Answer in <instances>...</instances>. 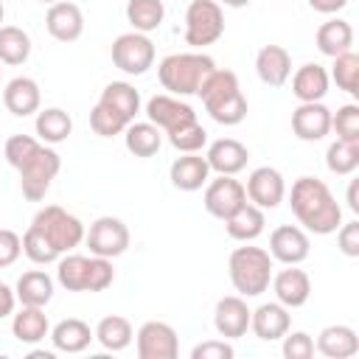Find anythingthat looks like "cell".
Returning a JSON list of instances; mask_svg holds the SVG:
<instances>
[{
	"label": "cell",
	"instance_id": "obj_17",
	"mask_svg": "<svg viewBox=\"0 0 359 359\" xmlns=\"http://www.w3.org/2000/svg\"><path fill=\"white\" fill-rule=\"evenodd\" d=\"M272 292L278 297L280 306L286 309H300L306 306L309 294H311V280L303 269H297V264H286V269H280L278 275H272Z\"/></svg>",
	"mask_w": 359,
	"mask_h": 359
},
{
	"label": "cell",
	"instance_id": "obj_7",
	"mask_svg": "<svg viewBox=\"0 0 359 359\" xmlns=\"http://www.w3.org/2000/svg\"><path fill=\"white\" fill-rule=\"evenodd\" d=\"M224 34V11L216 0H191L185 11V42L191 48L213 45Z\"/></svg>",
	"mask_w": 359,
	"mask_h": 359
},
{
	"label": "cell",
	"instance_id": "obj_22",
	"mask_svg": "<svg viewBox=\"0 0 359 359\" xmlns=\"http://www.w3.org/2000/svg\"><path fill=\"white\" fill-rule=\"evenodd\" d=\"M39 101H42L39 84H36L34 79H28V76L11 79V81L6 84V90H3V104H6V109H8L11 115H17V118H25V115L36 112V109H39Z\"/></svg>",
	"mask_w": 359,
	"mask_h": 359
},
{
	"label": "cell",
	"instance_id": "obj_47",
	"mask_svg": "<svg viewBox=\"0 0 359 359\" xmlns=\"http://www.w3.org/2000/svg\"><path fill=\"white\" fill-rule=\"evenodd\" d=\"M22 252V238L8 230V227H0V269L3 266H11Z\"/></svg>",
	"mask_w": 359,
	"mask_h": 359
},
{
	"label": "cell",
	"instance_id": "obj_28",
	"mask_svg": "<svg viewBox=\"0 0 359 359\" xmlns=\"http://www.w3.org/2000/svg\"><path fill=\"white\" fill-rule=\"evenodd\" d=\"M264 224H266L264 210L258 205H252V202H244L236 213H230L224 219V230L236 241H255L264 233Z\"/></svg>",
	"mask_w": 359,
	"mask_h": 359
},
{
	"label": "cell",
	"instance_id": "obj_1",
	"mask_svg": "<svg viewBox=\"0 0 359 359\" xmlns=\"http://www.w3.org/2000/svg\"><path fill=\"white\" fill-rule=\"evenodd\" d=\"M289 205H292V213L297 216V222L317 236L337 233V227L342 224L339 202L334 199L331 188L317 177H297L292 182Z\"/></svg>",
	"mask_w": 359,
	"mask_h": 359
},
{
	"label": "cell",
	"instance_id": "obj_56",
	"mask_svg": "<svg viewBox=\"0 0 359 359\" xmlns=\"http://www.w3.org/2000/svg\"><path fill=\"white\" fill-rule=\"evenodd\" d=\"M0 73H3V67H0Z\"/></svg>",
	"mask_w": 359,
	"mask_h": 359
},
{
	"label": "cell",
	"instance_id": "obj_26",
	"mask_svg": "<svg viewBox=\"0 0 359 359\" xmlns=\"http://www.w3.org/2000/svg\"><path fill=\"white\" fill-rule=\"evenodd\" d=\"M314 348L328 359H351L359 351V337L351 325H325Z\"/></svg>",
	"mask_w": 359,
	"mask_h": 359
},
{
	"label": "cell",
	"instance_id": "obj_55",
	"mask_svg": "<svg viewBox=\"0 0 359 359\" xmlns=\"http://www.w3.org/2000/svg\"><path fill=\"white\" fill-rule=\"evenodd\" d=\"M39 3H45V6H53V3H59V0H39Z\"/></svg>",
	"mask_w": 359,
	"mask_h": 359
},
{
	"label": "cell",
	"instance_id": "obj_2",
	"mask_svg": "<svg viewBox=\"0 0 359 359\" xmlns=\"http://www.w3.org/2000/svg\"><path fill=\"white\" fill-rule=\"evenodd\" d=\"M208 109V115L216 121V123H224V126H236L247 118V98L238 87V79L233 70H213L205 84L199 87L196 93Z\"/></svg>",
	"mask_w": 359,
	"mask_h": 359
},
{
	"label": "cell",
	"instance_id": "obj_49",
	"mask_svg": "<svg viewBox=\"0 0 359 359\" xmlns=\"http://www.w3.org/2000/svg\"><path fill=\"white\" fill-rule=\"evenodd\" d=\"M14 303H17L14 289H11L8 283H3V280H0V320H3V317H8V314L14 311Z\"/></svg>",
	"mask_w": 359,
	"mask_h": 359
},
{
	"label": "cell",
	"instance_id": "obj_39",
	"mask_svg": "<svg viewBox=\"0 0 359 359\" xmlns=\"http://www.w3.org/2000/svg\"><path fill=\"white\" fill-rule=\"evenodd\" d=\"M337 81L339 90H345L348 95H356L359 93V56L353 50H345L339 56H334V67H331V76Z\"/></svg>",
	"mask_w": 359,
	"mask_h": 359
},
{
	"label": "cell",
	"instance_id": "obj_9",
	"mask_svg": "<svg viewBox=\"0 0 359 359\" xmlns=\"http://www.w3.org/2000/svg\"><path fill=\"white\" fill-rule=\"evenodd\" d=\"M84 241L93 255L118 258L129 247V227L118 216H101L90 224V230H84Z\"/></svg>",
	"mask_w": 359,
	"mask_h": 359
},
{
	"label": "cell",
	"instance_id": "obj_24",
	"mask_svg": "<svg viewBox=\"0 0 359 359\" xmlns=\"http://www.w3.org/2000/svg\"><path fill=\"white\" fill-rule=\"evenodd\" d=\"M95 339V334L90 331V325L79 317H67V320H59L53 328H50V342L56 351L62 353H81L84 348H90V342Z\"/></svg>",
	"mask_w": 359,
	"mask_h": 359
},
{
	"label": "cell",
	"instance_id": "obj_32",
	"mask_svg": "<svg viewBox=\"0 0 359 359\" xmlns=\"http://www.w3.org/2000/svg\"><path fill=\"white\" fill-rule=\"evenodd\" d=\"M101 104L112 107L115 112H121L126 121H135V115L140 112V93L129 84V81H109L101 90Z\"/></svg>",
	"mask_w": 359,
	"mask_h": 359
},
{
	"label": "cell",
	"instance_id": "obj_35",
	"mask_svg": "<svg viewBox=\"0 0 359 359\" xmlns=\"http://www.w3.org/2000/svg\"><path fill=\"white\" fill-rule=\"evenodd\" d=\"M163 17H165L163 0H129L126 3V20L132 22V31H140V34L157 31Z\"/></svg>",
	"mask_w": 359,
	"mask_h": 359
},
{
	"label": "cell",
	"instance_id": "obj_43",
	"mask_svg": "<svg viewBox=\"0 0 359 359\" xmlns=\"http://www.w3.org/2000/svg\"><path fill=\"white\" fill-rule=\"evenodd\" d=\"M331 129L337 132L339 140L359 143V107L356 104H345L337 112H331Z\"/></svg>",
	"mask_w": 359,
	"mask_h": 359
},
{
	"label": "cell",
	"instance_id": "obj_6",
	"mask_svg": "<svg viewBox=\"0 0 359 359\" xmlns=\"http://www.w3.org/2000/svg\"><path fill=\"white\" fill-rule=\"evenodd\" d=\"M31 227L42 233L59 255L70 252L73 247L84 241V224L79 222V216L67 213L59 205H45L42 210H36V216L31 219Z\"/></svg>",
	"mask_w": 359,
	"mask_h": 359
},
{
	"label": "cell",
	"instance_id": "obj_54",
	"mask_svg": "<svg viewBox=\"0 0 359 359\" xmlns=\"http://www.w3.org/2000/svg\"><path fill=\"white\" fill-rule=\"evenodd\" d=\"M3 17H6V8H3V0H0V22H3Z\"/></svg>",
	"mask_w": 359,
	"mask_h": 359
},
{
	"label": "cell",
	"instance_id": "obj_10",
	"mask_svg": "<svg viewBox=\"0 0 359 359\" xmlns=\"http://www.w3.org/2000/svg\"><path fill=\"white\" fill-rule=\"evenodd\" d=\"M135 342H137V356L140 359H177V353H180L177 331L168 323H160V320L143 323L135 334Z\"/></svg>",
	"mask_w": 359,
	"mask_h": 359
},
{
	"label": "cell",
	"instance_id": "obj_45",
	"mask_svg": "<svg viewBox=\"0 0 359 359\" xmlns=\"http://www.w3.org/2000/svg\"><path fill=\"white\" fill-rule=\"evenodd\" d=\"M283 356L286 359H311L314 356V339L306 331H286L283 337Z\"/></svg>",
	"mask_w": 359,
	"mask_h": 359
},
{
	"label": "cell",
	"instance_id": "obj_19",
	"mask_svg": "<svg viewBox=\"0 0 359 359\" xmlns=\"http://www.w3.org/2000/svg\"><path fill=\"white\" fill-rule=\"evenodd\" d=\"M289 323H292L289 309L280 306L278 300H275V303H261V306L250 314V328H252V334H255L258 339H264V342L280 339V337L289 331Z\"/></svg>",
	"mask_w": 359,
	"mask_h": 359
},
{
	"label": "cell",
	"instance_id": "obj_5",
	"mask_svg": "<svg viewBox=\"0 0 359 359\" xmlns=\"http://www.w3.org/2000/svg\"><path fill=\"white\" fill-rule=\"evenodd\" d=\"M59 168H62V157H59L50 146L39 143V146H36L20 165H17L22 196H25L28 202H39V199H45V194H48L50 182L56 180Z\"/></svg>",
	"mask_w": 359,
	"mask_h": 359
},
{
	"label": "cell",
	"instance_id": "obj_33",
	"mask_svg": "<svg viewBox=\"0 0 359 359\" xmlns=\"http://www.w3.org/2000/svg\"><path fill=\"white\" fill-rule=\"evenodd\" d=\"M34 126H36L39 140L48 143V146L67 140L70 132H73V121H70V115H67L65 109H59V107H48V109H42V112L36 115V123H34Z\"/></svg>",
	"mask_w": 359,
	"mask_h": 359
},
{
	"label": "cell",
	"instance_id": "obj_31",
	"mask_svg": "<svg viewBox=\"0 0 359 359\" xmlns=\"http://www.w3.org/2000/svg\"><path fill=\"white\" fill-rule=\"evenodd\" d=\"M126 149L135 157H151L163 146V129H157L151 121H132L126 129Z\"/></svg>",
	"mask_w": 359,
	"mask_h": 359
},
{
	"label": "cell",
	"instance_id": "obj_21",
	"mask_svg": "<svg viewBox=\"0 0 359 359\" xmlns=\"http://www.w3.org/2000/svg\"><path fill=\"white\" fill-rule=\"evenodd\" d=\"M255 73L264 84L269 87H280L286 84L289 73H292V56L283 45H264L255 56Z\"/></svg>",
	"mask_w": 359,
	"mask_h": 359
},
{
	"label": "cell",
	"instance_id": "obj_23",
	"mask_svg": "<svg viewBox=\"0 0 359 359\" xmlns=\"http://www.w3.org/2000/svg\"><path fill=\"white\" fill-rule=\"evenodd\" d=\"M168 177H171V185L180 188V191H199L210 177V165L196 151L194 154H182V157H177L171 163Z\"/></svg>",
	"mask_w": 359,
	"mask_h": 359
},
{
	"label": "cell",
	"instance_id": "obj_13",
	"mask_svg": "<svg viewBox=\"0 0 359 359\" xmlns=\"http://www.w3.org/2000/svg\"><path fill=\"white\" fill-rule=\"evenodd\" d=\"M146 118L157 129H163L168 135V132H174L180 126L196 121V112H194L191 104L180 101V95H151L146 101Z\"/></svg>",
	"mask_w": 359,
	"mask_h": 359
},
{
	"label": "cell",
	"instance_id": "obj_53",
	"mask_svg": "<svg viewBox=\"0 0 359 359\" xmlns=\"http://www.w3.org/2000/svg\"><path fill=\"white\" fill-rule=\"evenodd\" d=\"M31 359H53V353L50 351H34Z\"/></svg>",
	"mask_w": 359,
	"mask_h": 359
},
{
	"label": "cell",
	"instance_id": "obj_20",
	"mask_svg": "<svg viewBox=\"0 0 359 359\" xmlns=\"http://www.w3.org/2000/svg\"><path fill=\"white\" fill-rule=\"evenodd\" d=\"M205 160H208L210 171H219V174H230V177H233V174H238V171L247 165L250 151H247V146H244L241 140H236V137H222V140H213V143L208 146Z\"/></svg>",
	"mask_w": 359,
	"mask_h": 359
},
{
	"label": "cell",
	"instance_id": "obj_25",
	"mask_svg": "<svg viewBox=\"0 0 359 359\" xmlns=\"http://www.w3.org/2000/svg\"><path fill=\"white\" fill-rule=\"evenodd\" d=\"M328 70L317 62H309L303 67L294 70L292 76V93L294 98L303 104V101H323L325 93H328Z\"/></svg>",
	"mask_w": 359,
	"mask_h": 359
},
{
	"label": "cell",
	"instance_id": "obj_44",
	"mask_svg": "<svg viewBox=\"0 0 359 359\" xmlns=\"http://www.w3.org/2000/svg\"><path fill=\"white\" fill-rule=\"evenodd\" d=\"M112 280H115L112 261H109V258H101V255H90V266H87V292H104Z\"/></svg>",
	"mask_w": 359,
	"mask_h": 359
},
{
	"label": "cell",
	"instance_id": "obj_52",
	"mask_svg": "<svg viewBox=\"0 0 359 359\" xmlns=\"http://www.w3.org/2000/svg\"><path fill=\"white\" fill-rule=\"evenodd\" d=\"M219 3H224V6H230V8H244L250 0H219Z\"/></svg>",
	"mask_w": 359,
	"mask_h": 359
},
{
	"label": "cell",
	"instance_id": "obj_50",
	"mask_svg": "<svg viewBox=\"0 0 359 359\" xmlns=\"http://www.w3.org/2000/svg\"><path fill=\"white\" fill-rule=\"evenodd\" d=\"M309 6L314 11H320V14H337L339 8L348 6V0H309Z\"/></svg>",
	"mask_w": 359,
	"mask_h": 359
},
{
	"label": "cell",
	"instance_id": "obj_46",
	"mask_svg": "<svg viewBox=\"0 0 359 359\" xmlns=\"http://www.w3.org/2000/svg\"><path fill=\"white\" fill-rule=\"evenodd\" d=\"M233 345L227 339H205L199 345H194L191 359H233Z\"/></svg>",
	"mask_w": 359,
	"mask_h": 359
},
{
	"label": "cell",
	"instance_id": "obj_14",
	"mask_svg": "<svg viewBox=\"0 0 359 359\" xmlns=\"http://www.w3.org/2000/svg\"><path fill=\"white\" fill-rule=\"evenodd\" d=\"M309 250H311V241H309L306 230H300L297 224H280L269 236V255H272V261L303 264L309 258Z\"/></svg>",
	"mask_w": 359,
	"mask_h": 359
},
{
	"label": "cell",
	"instance_id": "obj_36",
	"mask_svg": "<svg viewBox=\"0 0 359 359\" xmlns=\"http://www.w3.org/2000/svg\"><path fill=\"white\" fill-rule=\"evenodd\" d=\"M31 56V36L17 25H0V62L22 65Z\"/></svg>",
	"mask_w": 359,
	"mask_h": 359
},
{
	"label": "cell",
	"instance_id": "obj_37",
	"mask_svg": "<svg viewBox=\"0 0 359 359\" xmlns=\"http://www.w3.org/2000/svg\"><path fill=\"white\" fill-rule=\"evenodd\" d=\"M87 266H90V255L67 252L56 264V280L67 292H87Z\"/></svg>",
	"mask_w": 359,
	"mask_h": 359
},
{
	"label": "cell",
	"instance_id": "obj_12",
	"mask_svg": "<svg viewBox=\"0 0 359 359\" xmlns=\"http://www.w3.org/2000/svg\"><path fill=\"white\" fill-rule=\"evenodd\" d=\"M244 191H247V199H250L252 205H258L261 210H266V208L272 210V208H278V205L283 202V196H286V182H283V174H280L278 168H272V165H258V168L250 174Z\"/></svg>",
	"mask_w": 359,
	"mask_h": 359
},
{
	"label": "cell",
	"instance_id": "obj_34",
	"mask_svg": "<svg viewBox=\"0 0 359 359\" xmlns=\"http://www.w3.org/2000/svg\"><path fill=\"white\" fill-rule=\"evenodd\" d=\"M93 334H95V339L101 342L104 351H123V348H129V342H132V337H135L132 323H129L126 317H121V314L104 317V320L95 325Z\"/></svg>",
	"mask_w": 359,
	"mask_h": 359
},
{
	"label": "cell",
	"instance_id": "obj_18",
	"mask_svg": "<svg viewBox=\"0 0 359 359\" xmlns=\"http://www.w3.org/2000/svg\"><path fill=\"white\" fill-rule=\"evenodd\" d=\"M45 28H48V34H50L53 39H59V42H76V39L81 36V31H84V14H81V8H79L76 3L59 0V3H53V6L48 8V14H45Z\"/></svg>",
	"mask_w": 359,
	"mask_h": 359
},
{
	"label": "cell",
	"instance_id": "obj_16",
	"mask_svg": "<svg viewBox=\"0 0 359 359\" xmlns=\"http://www.w3.org/2000/svg\"><path fill=\"white\" fill-rule=\"evenodd\" d=\"M250 306L241 294H227L216 303V311H213V325L216 331L224 337V339H238L247 334L250 328Z\"/></svg>",
	"mask_w": 359,
	"mask_h": 359
},
{
	"label": "cell",
	"instance_id": "obj_30",
	"mask_svg": "<svg viewBox=\"0 0 359 359\" xmlns=\"http://www.w3.org/2000/svg\"><path fill=\"white\" fill-rule=\"evenodd\" d=\"M314 42H317V50L320 53H325V56L334 59V56L351 50V45H353V28H351V22H345L339 17L337 20H328V22H323L317 28Z\"/></svg>",
	"mask_w": 359,
	"mask_h": 359
},
{
	"label": "cell",
	"instance_id": "obj_38",
	"mask_svg": "<svg viewBox=\"0 0 359 359\" xmlns=\"http://www.w3.org/2000/svg\"><path fill=\"white\" fill-rule=\"evenodd\" d=\"M325 165H328L331 174H339V177L353 174L356 165H359V143H353V140H339V137H337V140L328 146V151H325Z\"/></svg>",
	"mask_w": 359,
	"mask_h": 359
},
{
	"label": "cell",
	"instance_id": "obj_27",
	"mask_svg": "<svg viewBox=\"0 0 359 359\" xmlns=\"http://www.w3.org/2000/svg\"><path fill=\"white\" fill-rule=\"evenodd\" d=\"M11 334L22 345H36L50 334V323L39 306H22L11 320Z\"/></svg>",
	"mask_w": 359,
	"mask_h": 359
},
{
	"label": "cell",
	"instance_id": "obj_8",
	"mask_svg": "<svg viewBox=\"0 0 359 359\" xmlns=\"http://www.w3.org/2000/svg\"><path fill=\"white\" fill-rule=\"evenodd\" d=\"M112 65L126 76H143L154 65V42L140 31H126L112 42Z\"/></svg>",
	"mask_w": 359,
	"mask_h": 359
},
{
	"label": "cell",
	"instance_id": "obj_15",
	"mask_svg": "<svg viewBox=\"0 0 359 359\" xmlns=\"http://www.w3.org/2000/svg\"><path fill=\"white\" fill-rule=\"evenodd\" d=\"M292 132L306 143L323 140L331 132V109L323 101H303L292 112Z\"/></svg>",
	"mask_w": 359,
	"mask_h": 359
},
{
	"label": "cell",
	"instance_id": "obj_4",
	"mask_svg": "<svg viewBox=\"0 0 359 359\" xmlns=\"http://www.w3.org/2000/svg\"><path fill=\"white\" fill-rule=\"evenodd\" d=\"M230 283L241 297H258L272 280V255L261 247H236L227 261Z\"/></svg>",
	"mask_w": 359,
	"mask_h": 359
},
{
	"label": "cell",
	"instance_id": "obj_42",
	"mask_svg": "<svg viewBox=\"0 0 359 359\" xmlns=\"http://www.w3.org/2000/svg\"><path fill=\"white\" fill-rule=\"evenodd\" d=\"M22 252H25L34 264H53V261L62 258V255L50 247V241H48L42 233H36L31 224H28V230H25V236H22Z\"/></svg>",
	"mask_w": 359,
	"mask_h": 359
},
{
	"label": "cell",
	"instance_id": "obj_48",
	"mask_svg": "<svg viewBox=\"0 0 359 359\" xmlns=\"http://www.w3.org/2000/svg\"><path fill=\"white\" fill-rule=\"evenodd\" d=\"M337 247L348 258H356L359 255V222H348V224H339L337 227Z\"/></svg>",
	"mask_w": 359,
	"mask_h": 359
},
{
	"label": "cell",
	"instance_id": "obj_3",
	"mask_svg": "<svg viewBox=\"0 0 359 359\" xmlns=\"http://www.w3.org/2000/svg\"><path fill=\"white\" fill-rule=\"evenodd\" d=\"M216 70V62L208 53H168L157 65L160 84L171 95H196L205 79Z\"/></svg>",
	"mask_w": 359,
	"mask_h": 359
},
{
	"label": "cell",
	"instance_id": "obj_41",
	"mask_svg": "<svg viewBox=\"0 0 359 359\" xmlns=\"http://www.w3.org/2000/svg\"><path fill=\"white\" fill-rule=\"evenodd\" d=\"M168 143L182 154H194L208 143V132L199 126V121H191V123L168 132Z\"/></svg>",
	"mask_w": 359,
	"mask_h": 359
},
{
	"label": "cell",
	"instance_id": "obj_11",
	"mask_svg": "<svg viewBox=\"0 0 359 359\" xmlns=\"http://www.w3.org/2000/svg\"><path fill=\"white\" fill-rule=\"evenodd\" d=\"M244 202H247V191L230 174H219V180H210L205 188V210L222 222L230 213H236Z\"/></svg>",
	"mask_w": 359,
	"mask_h": 359
},
{
	"label": "cell",
	"instance_id": "obj_51",
	"mask_svg": "<svg viewBox=\"0 0 359 359\" xmlns=\"http://www.w3.org/2000/svg\"><path fill=\"white\" fill-rule=\"evenodd\" d=\"M356 191H359V180H353L351 188H348V208L353 213H359V196H356Z\"/></svg>",
	"mask_w": 359,
	"mask_h": 359
},
{
	"label": "cell",
	"instance_id": "obj_40",
	"mask_svg": "<svg viewBox=\"0 0 359 359\" xmlns=\"http://www.w3.org/2000/svg\"><path fill=\"white\" fill-rule=\"evenodd\" d=\"M129 123H132V121H126L121 112H115L112 107H107V104H101V101L90 109V129H93L95 135H101V137H115V135H121Z\"/></svg>",
	"mask_w": 359,
	"mask_h": 359
},
{
	"label": "cell",
	"instance_id": "obj_29",
	"mask_svg": "<svg viewBox=\"0 0 359 359\" xmlns=\"http://www.w3.org/2000/svg\"><path fill=\"white\" fill-rule=\"evenodd\" d=\"M14 294L22 306H39L45 309L53 297V278L42 269H31V272H22L17 278V286H14Z\"/></svg>",
	"mask_w": 359,
	"mask_h": 359
}]
</instances>
